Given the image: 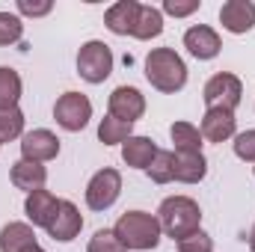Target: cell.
<instances>
[{
    "label": "cell",
    "mask_w": 255,
    "mask_h": 252,
    "mask_svg": "<svg viewBox=\"0 0 255 252\" xmlns=\"http://www.w3.org/2000/svg\"><path fill=\"white\" fill-rule=\"evenodd\" d=\"M119 193H122V175H119V169L104 166L86 184V208L89 211H107V208L116 205Z\"/></svg>",
    "instance_id": "52a82bcc"
},
{
    "label": "cell",
    "mask_w": 255,
    "mask_h": 252,
    "mask_svg": "<svg viewBox=\"0 0 255 252\" xmlns=\"http://www.w3.org/2000/svg\"><path fill=\"white\" fill-rule=\"evenodd\" d=\"M77 74L86 83H104L113 74V51L101 39H89L77 51Z\"/></svg>",
    "instance_id": "277c9868"
},
{
    "label": "cell",
    "mask_w": 255,
    "mask_h": 252,
    "mask_svg": "<svg viewBox=\"0 0 255 252\" xmlns=\"http://www.w3.org/2000/svg\"><path fill=\"white\" fill-rule=\"evenodd\" d=\"M220 24L223 30L244 36L255 27V3L253 0H226L220 6Z\"/></svg>",
    "instance_id": "30bf717a"
},
{
    "label": "cell",
    "mask_w": 255,
    "mask_h": 252,
    "mask_svg": "<svg viewBox=\"0 0 255 252\" xmlns=\"http://www.w3.org/2000/svg\"><path fill=\"white\" fill-rule=\"evenodd\" d=\"M157 151L160 148L154 145L151 136H130L128 142H122V160L130 169H148Z\"/></svg>",
    "instance_id": "e0dca14e"
},
{
    "label": "cell",
    "mask_w": 255,
    "mask_h": 252,
    "mask_svg": "<svg viewBox=\"0 0 255 252\" xmlns=\"http://www.w3.org/2000/svg\"><path fill=\"white\" fill-rule=\"evenodd\" d=\"M250 250L255 252V226H253V232H250Z\"/></svg>",
    "instance_id": "d6a6232c"
},
{
    "label": "cell",
    "mask_w": 255,
    "mask_h": 252,
    "mask_svg": "<svg viewBox=\"0 0 255 252\" xmlns=\"http://www.w3.org/2000/svg\"><path fill=\"white\" fill-rule=\"evenodd\" d=\"M202 98H205L208 110L217 107V110H232V113H235V107H238L241 98H244V83H241L238 74L220 71V74L208 77V83H205V89H202Z\"/></svg>",
    "instance_id": "5b68a950"
},
{
    "label": "cell",
    "mask_w": 255,
    "mask_h": 252,
    "mask_svg": "<svg viewBox=\"0 0 255 252\" xmlns=\"http://www.w3.org/2000/svg\"><path fill=\"white\" fill-rule=\"evenodd\" d=\"M107 110L113 119L133 125L145 116V95L136 86H116L107 98Z\"/></svg>",
    "instance_id": "ba28073f"
},
{
    "label": "cell",
    "mask_w": 255,
    "mask_h": 252,
    "mask_svg": "<svg viewBox=\"0 0 255 252\" xmlns=\"http://www.w3.org/2000/svg\"><path fill=\"white\" fill-rule=\"evenodd\" d=\"M21 92H24L21 74H18L15 68H9V65H0V110L18 107Z\"/></svg>",
    "instance_id": "7402d4cb"
},
{
    "label": "cell",
    "mask_w": 255,
    "mask_h": 252,
    "mask_svg": "<svg viewBox=\"0 0 255 252\" xmlns=\"http://www.w3.org/2000/svg\"><path fill=\"white\" fill-rule=\"evenodd\" d=\"M175 250L178 252H214V238L199 229V232H193L187 238L175 241Z\"/></svg>",
    "instance_id": "83f0119b"
},
{
    "label": "cell",
    "mask_w": 255,
    "mask_h": 252,
    "mask_svg": "<svg viewBox=\"0 0 255 252\" xmlns=\"http://www.w3.org/2000/svg\"><path fill=\"white\" fill-rule=\"evenodd\" d=\"M36 244V232L30 223H6L0 229V252H21Z\"/></svg>",
    "instance_id": "ac0fdd59"
},
{
    "label": "cell",
    "mask_w": 255,
    "mask_h": 252,
    "mask_svg": "<svg viewBox=\"0 0 255 252\" xmlns=\"http://www.w3.org/2000/svg\"><path fill=\"white\" fill-rule=\"evenodd\" d=\"M130 136H133V125L113 119L110 113L98 122V139H101L104 145H122V142H128Z\"/></svg>",
    "instance_id": "603a6c76"
},
{
    "label": "cell",
    "mask_w": 255,
    "mask_h": 252,
    "mask_svg": "<svg viewBox=\"0 0 255 252\" xmlns=\"http://www.w3.org/2000/svg\"><path fill=\"white\" fill-rule=\"evenodd\" d=\"M184 48L190 51L196 60H214L220 51H223V42H220V33L208 24H193L190 30L184 33Z\"/></svg>",
    "instance_id": "7c38bea8"
},
{
    "label": "cell",
    "mask_w": 255,
    "mask_h": 252,
    "mask_svg": "<svg viewBox=\"0 0 255 252\" xmlns=\"http://www.w3.org/2000/svg\"><path fill=\"white\" fill-rule=\"evenodd\" d=\"M157 223H160L163 235H169L172 241H181V238H187L193 232H199L202 208L190 196H169L157 208Z\"/></svg>",
    "instance_id": "3957f363"
},
{
    "label": "cell",
    "mask_w": 255,
    "mask_h": 252,
    "mask_svg": "<svg viewBox=\"0 0 255 252\" xmlns=\"http://www.w3.org/2000/svg\"><path fill=\"white\" fill-rule=\"evenodd\" d=\"M199 130H202V139H208V142H226V139L235 136L238 119H235L232 110H217V107H211V110H205Z\"/></svg>",
    "instance_id": "5bb4252c"
},
{
    "label": "cell",
    "mask_w": 255,
    "mask_h": 252,
    "mask_svg": "<svg viewBox=\"0 0 255 252\" xmlns=\"http://www.w3.org/2000/svg\"><path fill=\"white\" fill-rule=\"evenodd\" d=\"M145 80L166 95H175L187 86V65L172 48H154L145 57Z\"/></svg>",
    "instance_id": "6da1fadb"
},
{
    "label": "cell",
    "mask_w": 255,
    "mask_h": 252,
    "mask_svg": "<svg viewBox=\"0 0 255 252\" xmlns=\"http://www.w3.org/2000/svg\"><path fill=\"white\" fill-rule=\"evenodd\" d=\"M54 119H57V125L63 127V130L77 133V130H83V127L89 125V119H92V101L83 92H65L54 104Z\"/></svg>",
    "instance_id": "8992f818"
},
{
    "label": "cell",
    "mask_w": 255,
    "mask_h": 252,
    "mask_svg": "<svg viewBox=\"0 0 255 252\" xmlns=\"http://www.w3.org/2000/svg\"><path fill=\"white\" fill-rule=\"evenodd\" d=\"M18 136H24V113L18 107L0 110V145L3 142H12Z\"/></svg>",
    "instance_id": "d4e9b609"
},
{
    "label": "cell",
    "mask_w": 255,
    "mask_h": 252,
    "mask_svg": "<svg viewBox=\"0 0 255 252\" xmlns=\"http://www.w3.org/2000/svg\"><path fill=\"white\" fill-rule=\"evenodd\" d=\"M205 175H208V160H205V154L175 151V181H181V184H199Z\"/></svg>",
    "instance_id": "d6986e66"
},
{
    "label": "cell",
    "mask_w": 255,
    "mask_h": 252,
    "mask_svg": "<svg viewBox=\"0 0 255 252\" xmlns=\"http://www.w3.org/2000/svg\"><path fill=\"white\" fill-rule=\"evenodd\" d=\"M9 178L12 184L24 193H36V190H45L48 181V169L42 163H30V160H15L12 169H9Z\"/></svg>",
    "instance_id": "2e32d148"
},
{
    "label": "cell",
    "mask_w": 255,
    "mask_h": 252,
    "mask_svg": "<svg viewBox=\"0 0 255 252\" xmlns=\"http://www.w3.org/2000/svg\"><path fill=\"white\" fill-rule=\"evenodd\" d=\"M21 252H45V250H42L39 244H33V247H27V250H21Z\"/></svg>",
    "instance_id": "1f68e13d"
},
{
    "label": "cell",
    "mask_w": 255,
    "mask_h": 252,
    "mask_svg": "<svg viewBox=\"0 0 255 252\" xmlns=\"http://www.w3.org/2000/svg\"><path fill=\"white\" fill-rule=\"evenodd\" d=\"M235 154L247 163H255V127L244 130V133H235Z\"/></svg>",
    "instance_id": "f1b7e54d"
},
{
    "label": "cell",
    "mask_w": 255,
    "mask_h": 252,
    "mask_svg": "<svg viewBox=\"0 0 255 252\" xmlns=\"http://www.w3.org/2000/svg\"><path fill=\"white\" fill-rule=\"evenodd\" d=\"M163 33V12L157 6H145L139 3V15H136V27H133V39L139 42H148V39H157Z\"/></svg>",
    "instance_id": "ffe728a7"
},
{
    "label": "cell",
    "mask_w": 255,
    "mask_h": 252,
    "mask_svg": "<svg viewBox=\"0 0 255 252\" xmlns=\"http://www.w3.org/2000/svg\"><path fill=\"white\" fill-rule=\"evenodd\" d=\"M116 238L122 241L125 250L133 252H148L160 244V223H157V214H145V211H125L116 226H113Z\"/></svg>",
    "instance_id": "7a4b0ae2"
},
{
    "label": "cell",
    "mask_w": 255,
    "mask_h": 252,
    "mask_svg": "<svg viewBox=\"0 0 255 252\" xmlns=\"http://www.w3.org/2000/svg\"><path fill=\"white\" fill-rule=\"evenodd\" d=\"M21 36H24V21H21V15H15V12H0V48L21 42Z\"/></svg>",
    "instance_id": "484cf974"
},
{
    "label": "cell",
    "mask_w": 255,
    "mask_h": 252,
    "mask_svg": "<svg viewBox=\"0 0 255 252\" xmlns=\"http://www.w3.org/2000/svg\"><path fill=\"white\" fill-rule=\"evenodd\" d=\"M169 136L175 142V151H187V154H202V130L193 122H172L169 125Z\"/></svg>",
    "instance_id": "44dd1931"
},
{
    "label": "cell",
    "mask_w": 255,
    "mask_h": 252,
    "mask_svg": "<svg viewBox=\"0 0 255 252\" xmlns=\"http://www.w3.org/2000/svg\"><path fill=\"white\" fill-rule=\"evenodd\" d=\"M83 229V217H80V208L68 199H60V208H57V217L51 220L48 226V235L60 244H71Z\"/></svg>",
    "instance_id": "8fae6325"
},
{
    "label": "cell",
    "mask_w": 255,
    "mask_h": 252,
    "mask_svg": "<svg viewBox=\"0 0 255 252\" xmlns=\"http://www.w3.org/2000/svg\"><path fill=\"white\" fill-rule=\"evenodd\" d=\"M196 9H199V0H166L160 12H166V15H172V18H187Z\"/></svg>",
    "instance_id": "4dcf8cb0"
},
{
    "label": "cell",
    "mask_w": 255,
    "mask_h": 252,
    "mask_svg": "<svg viewBox=\"0 0 255 252\" xmlns=\"http://www.w3.org/2000/svg\"><path fill=\"white\" fill-rule=\"evenodd\" d=\"M57 208H60V199L51 190H36V193H27V199H24V214H27L30 226L48 229L51 220L57 217Z\"/></svg>",
    "instance_id": "4fadbf2b"
},
{
    "label": "cell",
    "mask_w": 255,
    "mask_h": 252,
    "mask_svg": "<svg viewBox=\"0 0 255 252\" xmlns=\"http://www.w3.org/2000/svg\"><path fill=\"white\" fill-rule=\"evenodd\" d=\"M136 15H139V3L136 0H119L104 12V24L110 33L116 36H133L136 27Z\"/></svg>",
    "instance_id": "9a60e30c"
},
{
    "label": "cell",
    "mask_w": 255,
    "mask_h": 252,
    "mask_svg": "<svg viewBox=\"0 0 255 252\" xmlns=\"http://www.w3.org/2000/svg\"><path fill=\"white\" fill-rule=\"evenodd\" d=\"M60 154V139L54 130L48 127H36V130H27L21 136V160H30V163H48Z\"/></svg>",
    "instance_id": "9c48e42d"
},
{
    "label": "cell",
    "mask_w": 255,
    "mask_h": 252,
    "mask_svg": "<svg viewBox=\"0 0 255 252\" xmlns=\"http://www.w3.org/2000/svg\"><path fill=\"white\" fill-rule=\"evenodd\" d=\"M15 9H18V15H24V18H45V15H51V9H54V3L51 0H18L15 3Z\"/></svg>",
    "instance_id": "f546056e"
},
{
    "label": "cell",
    "mask_w": 255,
    "mask_h": 252,
    "mask_svg": "<svg viewBox=\"0 0 255 252\" xmlns=\"http://www.w3.org/2000/svg\"><path fill=\"white\" fill-rule=\"evenodd\" d=\"M86 252H128V250L122 247V241L116 238L113 229H101V232H95V235L89 238Z\"/></svg>",
    "instance_id": "4316f807"
},
{
    "label": "cell",
    "mask_w": 255,
    "mask_h": 252,
    "mask_svg": "<svg viewBox=\"0 0 255 252\" xmlns=\"http://www.w3.org/2000/svg\"><path fill=\"white\" fill-rule=\"evenodd\" d=\"M145 175H148L154 184H169V181H175V151L160 148V151L154 154L151 166L145 169Z\"/></svg>",
    "instance_id": "cb8c5ba5"
}]
</instances>
